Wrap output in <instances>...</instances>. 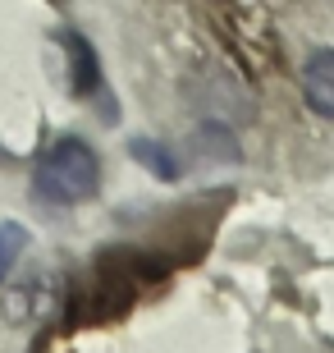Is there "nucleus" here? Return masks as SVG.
<instances>
[{"label": "nucleus", "mask_w": 334, "mask_h": 353, "mask_svg": "<svg viewBox=\"0 0 334 353\" xmlns=\"http://www.w3.org/2000/svg\"><path fill=\"white\" fill-rule=\"evenodd\" d=\"M23 243H28V230L23 225H0V280L14 271V262L23 257Z\"/></svg>", "instance_id": "obj_3"}, {"label": "nucleus", "mask_w": 334, "mask_h": 353, "mask_svg": "<svg viewBox=\"0 0 334 353\" xmlns=\"http://www.w3.org/2000/svg\"><path fill=\"white\" fill-rule=\"evenodd\" d=\"M96 183H101V161H96V152H92L83 138H60V143L37 161V174H32L37 197L60 202V207L92 197Z\"/></svg>", "instance_id": "obj_1"}, {"label": "nucleus", "mask_w": 334, "mask_h": 353, "mask_svg": "<svg viewBox=\"0 0 334 353\" xmlns=\"http://www.w3.org/2000/svg\"><path fill=\"white\" fill-rule=\"evenodd\" d=\"M302 97L316 115L334 119V51H316L302 65Z\"/></svg>", "instance_id": "obj_2"}, {"label": "nucleus", "mask_w": 334, "mask_h": 353, "mask_svg": "<svg viewBox=\"0 0 334 353\" xmlns=\"http://www.w3.org/2000/svg\"><path fill=\"white\" fill-rule=\"evenodd\" d=\"M133 157H138V161H147V165H152V170L160 174V179H174V174H179V165H174V157H169L165 147L147 143V138H138V143H133Z\"/></svg>", "instance_id": "obj_4"}]
</instances>
